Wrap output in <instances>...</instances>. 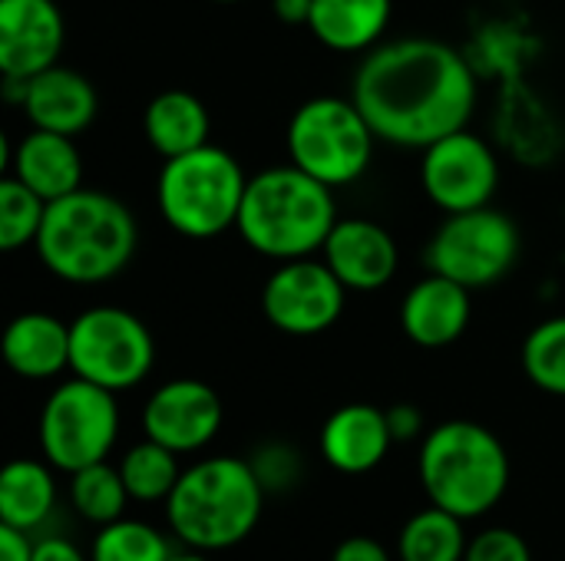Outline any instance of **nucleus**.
<instances>
[{"label": "nucleus", "instance_id": "1", "mask_svg": "<svg viewBox=\"0 0 565 561\" xmlns=\"http://www.w3.org/2000/svg\"><path fill=\"white\" fill-rule=\"evenodd\" d=\"M477 96V73L467 56L434 36H401L374 46L351 83V99L374 136L401 149H427L467 129Z\"/></svg>", "mask_w": 565, "mask_h": 561}, {"label": "nucleus", "instance_id": "2", "mask_svg": "<svg viewBox=\"0 0 565 561\" xmlns=\"http://www.w3.org/2000/svg\"><path fill=\"white\" fill-rule=\"evenodd\" d=\"M139 248L136 215L109 192L76 188L46 205L33 251L66 284H106L129 268Z\"/></svg>", "mask_w": 565, "mask_h": 561}, {"label": "nucleus", "instance_id": "3", "mask_svg": "<svg viewBox=\"0 0 565 561\" xmlns=\"http://www.w3.org/2000/svg\"><path fill=\"white\" fill-rule=\"evenodd\" d=\"M334 222V188L288 162L248 175L235 231L255 255L295 261L321 255Z\"/></svg>", "mask_w": 565, "mask_h": 561}, {"label": "nucleus", "instance_id": "4", "mask_svg": "<svg viewBox=\"0 0 565 561\" xmlns=\"http://www.w3.org/2000/svg\"><path fill=\"white\" fill-rule=\"evenodd\" d=\"M265 496L248 460L209 456L182 470V479L166 499V519L185 549L212 555L235 549L255 532Z\"/></svg>", "mask_w": 565, "mask_h": 561}, {"label": "nucleus", "instance_id": "5", "mask_svg": "<svg viewBox=\"0 0 565 561\" xmlns=\"http://www.w3.org/2000/svg\"><path fill=\"white\" fill-rule=\"evenodd\" d=\"M417 473L427 499L467 522L503 503L510 453L493 430L473 420H447L424 433Z\"/></svg>", "mask_w": 565, "mask_h": 561}, {"label": "nucleus", "instance_id": "6", "mask_svg": "<svg viewBox=\"0 0 565 561\" xmlns=\"http://www.w3.org/2000/svg\"><path fill=\"white\" fill-rule=\"evenodd\" d=\"M248 175L242 162L209 142L185 155L162 159L156 179V205L166 225L192 241H209L235 228Z\"/></svg>", "mask_w": 565, "mask_h": 561}, {"label": "nucleus", "instance_id": "7", "mask_svg": "<svg viewBox=\"0 0 565 561\" xmlns=\"http://www.w3.org/2000/svg\"><path fill=\"white\" fill-rule=\"evenodd\" d=\"M377 142L381 139L351 96H315L301 103L285 132L291 165L321 179L334 192L364 179Z\"/></svg>", "mask_w": 565, "mask_h": 561}, {"label": "nucleus", "instance_id": "8", "mask_svg": "<svg viewBox=\"0 0 565 561\" xmlns=\"http://www.w3.org/2000/svg\"><path fill=\"white\" fill-rule=\"evenodd\" d=\"M36 440L43 460L66 476L103 463L119 440L116 393L83 377L63 380L43 400Z\"/></svg>", "mask_w": 565, "mask_h": 561}, {"label": "nucleus", "instance_id": "9", "mask_svg": "<svg viewBox=\"0 0 565 561\" xmlns=\"http://www.w3.org/2000/svg\"><path fill=\"white\" fill-rule=\"evenodd\" d=\"M156 367V341L142 317L96 304L70 321V370L113 393L139 387Z\"/></svg>", "mask_w": 565, "mask_h": 561}, {"label": "nucleus", "instance_id": "10", "mask_svg": "<svg viewBox=\"0 0 565 561\" xmlns=\"http://www.w3.org/2000/svg\"><path fill=\"white\" fill-rule=\"evenodd\" d=\"M520 251L523 238L516 222L507 212L483 205L447 215L427 241L424 261L427 271L454 278L470 291H480L503 281L516 268Z\"/></svg>", "mask_w": 565, "mask_h": 561}, {"label": "nucleus", "instance_id": "11", "mask_svg": "<svg viewBox=\"0 0 565 561\" xmlns=\"http://www.w3.org/2000/svg\"><path fill=\"white\" fill-rule=\"evenodd\" d=\"M344 308L348 288L321 255L278 261L262 284V314L288 337H315L331 331Z\"/></svg>", "mask_w": 565, "mask_h": 561}, {"label": "nucleus", "instance_id": "12", "mask_svg": "<svg viewBox=\"0 0 565 561\" xmlns=\"http://www.w3.org/2000/svg\"><path fill=\"white\" fill-rule=\"evenodd\" d=\"M420 185L447 215L483 208L500 188V159L483 136L457 129L420 149Z\"/></svg>", "mask_w": 565, "mask_h": 561}, {"label": "nucleus", "instance_id": "13", "mask_svg": "<svg viewBox=\"0 0 565 561\" xmlns=\"http://www.w3.org/2000/svg\"><path fill=\"white\" fill-rule=\"evenodd\" d=\"M225 410L218 393L195 377L166 380L142 407V433L172 453H199L222 430Z\"/></svg>", "mask_w": 565, "mask_h": 561}, {"label": "nucleus", "instance_id": "14", "mask_svg": "<svg viewBox=\"0 0 565 561\" xmlns=\"http://www.w3.org/2000/svg\"><path fill=\"white\" fill-rule=\"evenodd\" d=\"M66 23L56 0H0V76L30 79L60 63Z\"/></svg>", "mask_w": 565, "mask_h": 561}, {"label": "nucleus", "instance_id": "15", "mask_svg": "<svg viewBox=\"0 0 565 561\" xmlns=\"http://www.w3.org/2000/svg\"><path fill=\"white\" fill-rule=\"evenodd\" d=\"M321 258L348 291H361V294L387 288L401 268V248L394 235L381 222L358 218V215L334 222L321 248Z\"/></svg>", "mask_w": 565, "mask_h": 561}, {"label": "nucleus", "instance_id": "16", "mask_svg": "<svg viewBox=\"0 0 565 561\" xmlns=\"http://www.w3.org/2000/svg\"><path fill=\"white\" fill-rule=\"evenodd\" d=\"M473 317V291L454 278L427 271L401 301V331L411 344L440 350L463 337Z\"/></svg>", "mask_w": 565, "mask_h": 561}, {"label": "nucleus", "instance_id": "17", "mask_svg": "<svg viewBox=\"0 0 565 561\" xmlns=\"http://www.w3.org/2000/svg\"><path fill=\"white\" fill-rule=\"evenodd\" d=\"M3 172L30 185L40 198L56 202L76 188H83V152L76 136L33 129L23 132L13 145L3 136Z\"/></svg>", "mask_w": 565, "mask_h": 561}, {"label": "nucleus", "instance_id": "18", "mask_svg": "<svg viewBox=\"0 0 565 561\" xmlns=\"http://www.w3.org/2000/svg\"><path fill=\"white\" fill-rule=\"evenodd\" d=\"M394 436L387 410L371 403H344L321 427V456L334 473L364 476L374 473L391 453Z\"/></svg>", "mask_w": 565, "mask_h": 561}, {"label": "nucleus", "instance_id": "19", "mask_svg": "<svg viewBox=\"0 0 565 561\" xmlns=\"http://www.w3.org/2000/svg\"><path fill=\"white\" fill-rule=\"evenodd\" d=\"M20 109L33 129L79 136L93 126L96 109H99V96L83 73L56 63V66L26 79V93H23Z\"/></svg>", "mask_w": 565, "mask_h": 561}, {"label": "nucleus", "instance_id": "20", "mask_svg": "<svg viewBox=\"0 0 565 561\" xmlns=\"http://www.w3.org/2000/svg\"><path fill=\"white\" fill-rule=\"evenodd\" d=\"M3 360L23 380H53L70 370V324L46 311H23L3 331Z\"/></svg>", "mask_w": 565, "mask_h": 561}, {"label": "nucleus", "instance_id": "21", "mask_svg": "<svg viewBox=\"0 0 565 561\" xmlns=\"http://www.w3.org/2000/svg\"><path fill=\"white\" fill-rule=\"evenodd\" d=\"M391 0H311V36L334 53H371L391 26Z\"/></svg>", "mask_w": 565, "mask_h": 561}, {"label": "nucleus", "instance_id": "22", "mask_svg": "<svg viewBox=\"0 0 565 561\" xmlns=\"http://www.w3.org/2000/svg\"><path fill=\"white\" fill-rule=\"evenodd\" d=\"M142 136L162 159L185 155L192 149L209 145L212 116L195 93L162 89L159 96L149 99L142 112Z\"/></svg>", "mask_w": 565, "mask_h": 561}, {"label": "nucleus", "instance_id": "23", "mask_svg": "<svg viewBox=\"0 0 565 561\" xmlns=\"http://www.w3.org/2000/svg\"><path fill=\"white\" fill-rule=\"evenodd\" d=\"M56 509L53 466L43 460H13L0 476V526L36 532Z\"/></svg>", "mask_w": 565, "mask_h": 561}, {"label": "nucleus", "instance_id": "24", "mask_svg": "<svg viewBox=\"0 0 565 561\" xmlns=\"http://www.w3.org/2000/svg\"><path fill=\"white\" fill-rule=\"evenodd\" d=\"M467 546L470 539L463 519L430 503L404 522L397 555L401 561H463Z\"/></svg>", "mask_w": 565, "mask_h": 561}, {"label": "nucleus", "instance_id": "25", "mask_svg": "<svg viewBox=\"0 0 565 561\" xmlns=\"http://www.w3.org/2000/svg\"><path fill=\"white\" fill-rule=\"evenodd\" d=\"M119 473L122 483L129 489L132 503H162L172 496L175 483L182 479V466H179V453H172L169 446L156 443V440H142L132 450H126V456L119 460Z\"/></svg>", "mask_w": 565, "mask_h": 561}, {"label": "nucleus", "instance_id": "26", "mask_svg": "<svg viewBox=\"0 0 565 561\" xmlns=\"http://www.w3.org/2000/svg\"><path fill=\"white\" fill-rule=\"evenodd\" d=\"M70 503L86 522H93L99 529V526L122 519L126 506L132 499H129V489L122 483L119 466H109L103 460V463H93V466L70 476Z\"/></svg>", "mask_w": 565, "mask_h": 561}, {"label": "nucleus", "instance_id": "27", "mask_svg": "<svg viewBox=\"0 0 565 561\" xmlns=\"http://www.w3.org/2000/svg\"><path fill=\"white\" fill-rule=\"evenodd\" d=\"M175 555L169 539L149 526V522H136V519H116L109 526H99L89 561H169Z\"/></svg>", "mask_w": 565, "mask_h": 561}, {"label": "nucleus", "instance_id": "28", "mask_svg": "<svg viewBox=\"0 0 565 561\" xmlns=\"http://www.w3.org/2000/svg\"><path fill=\"white\" fill-rule=\"evenodd\" d=\"M523 374L550 397H565V314L546 317L523 341Z\"/></svg>", "mask_w": 565, "mask_h": 561}, {"label": "nucleus", "instance_id": "29", "mask_svg": "<svg viewBox=\"0 0 565 561\" xmlns=\"http://www.w3.org/2000/svg\"><path fill=\"white\" fill-rule=\"evenodd\" d=\"M46 198H40L30 185H23L20 179L7 175L0 179V248L3 251H20V248H33L43 215H46Z\"/></svg>", "mask_w": 565, "mask_h": 561}, {"label": "nucleus", "instance_id": "30", "mask_svg": "<svg viewBox=\"0 0 565 561\" xmlns=\"http://www.w3.org/2000/svg\"><path fill=\"white\" fill-rule=\"evenodd\" d=\"M248 463H252V470H255V476H258V483L265 486L268 496L288 493L301 479V456L291 446H285V443L262 446Z\"/></svg>", "mask_w": 565, "mask_h": 561}, {"label": "nucleus", "instance_id": "31", "mask_svg": "<svg viewBox=\"0 0 565 561\" xmlns=\"http://www.w3.org/2000/svg\"><path fill=\"white\" fill-rule=\"evenodd\" d=\"M463 561H533V552L520 532L493 526L470 539Z\"/></svg>", "mask_w": 565, "mask_h": 561}, {"label": "nucleus", "instance_id": "32", "mask_svg": "<svg viewBox=\"0 0 565 561\" xmlns=\"http://www.w3.org/2000/svg\"><path fill=\"white\" fill-rule=\"evenodd\" d=\"M387 423H391V436L394 443H414L424 436V413L414 403H397L387 410Z\"/></svg>", "mask_w": 565, "mask_h": 561}, {"label": "nucleus", "instance_id": "33", "mask_svg": "<svg viewBox=\"0 0 565 561\" xmlns=\"http://www.w3.org/2000/svg\"><path fill=\"white\" fill-rule=\"evenodd\" d=\"M331 561H391V552L371 536H351V539L338 542V549L331 552Z\"/></svg>", "mask_w": 565, "mask_h": 561}, {"label": "nucleus", "instance_id": "34", "mask_svg": "<svg viewBox=\"0 0 565 561\" xmlns=\"http://www.w3.org/2000/svg\"><path fill=\"white\" fill-rule=\"evenodd\" d=\"M33 561H89L70 539L60 536H46L40 542H33Z\"/></svg>", "mask_w": 565, "mask_h": 561}, {"label": "nucleus", "instance_id": "35", "mask_svg": "<svg viewBox=\"0 0 565 561\" xmlns=\"http://www.w3.org/2000/svg\"><path fill=\"white\" fill-rule=\"evenodd\" d=\"M0 561H33V542L30 532L0 526Z\"/></svg>", "mask_w": 565, "mask_h": 561}, {"label": "nucleus", "instance_id": "36", "mask_svg": "<svg viewBox=\"0 0 565 561\" xmlns=\"http://www.w3.org/2000/svg\"><path fill=\"white\" fill-rule=\"evenodd\" d=\"M275 17L288 26H308L311 20V0H271Z\"/></svg>", "mask_w": 565, "mask_h": 561}, {"label": "nucleus", "instance_id": "37", "mask_svg": "<svg viewBox=\"0 0 565 561\" xmlns=\"http://www.w3.org/2000/svg\"><path fill=\"white\" fill-rule=\"evenodd\" d=\"M169 561H212V559H209L205 552H192V549H189V552H182V555H172Z\"/></svg>", "mask_w": 565, "mask_h": 561}, {"label": "nucleus", "instance_id": "38", "mask_svg": "<svg viewBox=\"0 0 565 561\" xmlns=\"http://www.w3.org/2000/svg\"><path fill=\"white\" fill-rule=\"evenodd\" d=\"M212 3H238V0H212Z\"/></svg>", "mask_w": 565, "mask_h": 561}]
</instances>
